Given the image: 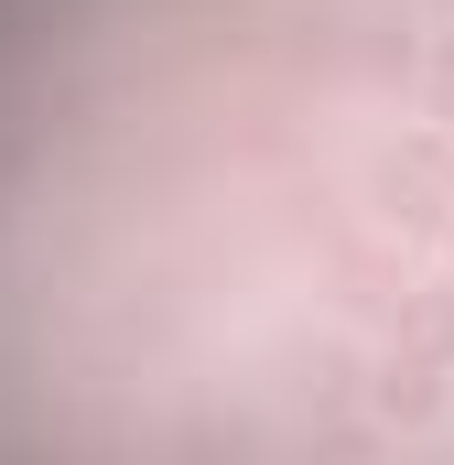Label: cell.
<instances>
[{"instance_id": "obj_1", "label": "cell", "mask_w": 454, "mask_h": 465, "mask_svg": "<svg viewBox=\"0 0 454 465\" xmlns=\"http://www.w3.org/2000/svg\"><path fill=\"white\" fill-rule=\"evenodd\" d=\"M433 109L454 119V44H444V65H433Z\"/></svg>"}]
</instances>
